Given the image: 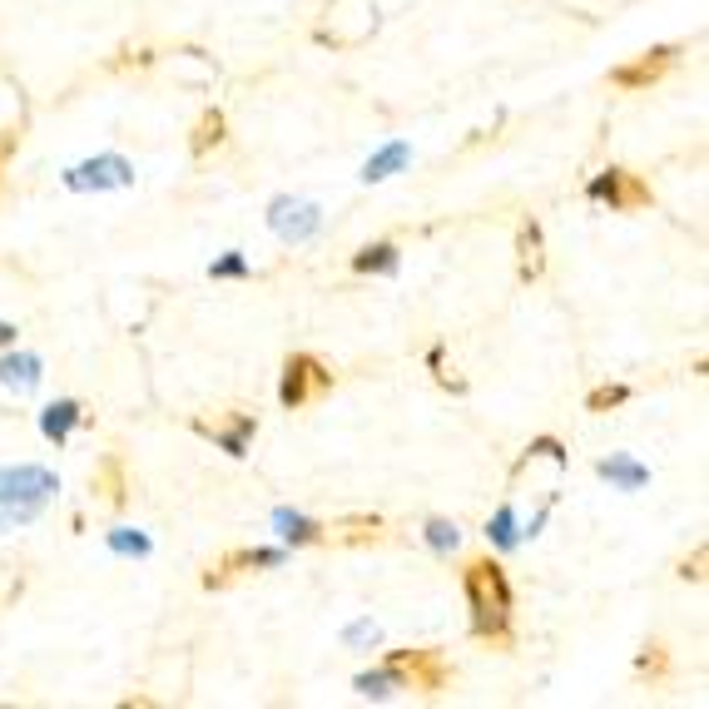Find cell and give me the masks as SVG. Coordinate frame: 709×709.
<instances>
[{
    "mask_svg": "<svg viewBox=\"0 0 709 709\" xmlns=\"http://www.w3.org/2000/svg\"><path fill=\"white\" fill-rule=\"evenodd\" d=\"M462 596H467L472 610V640L492 645V650H512L516 630V596H512V580H506V566L492 556H476L462 566Z\"/></svg>",
    "mask_w": 709,
    "mask_h": 709,
    "instance_id": "cell-1",
    "label": "cell"
},
{
    "mask_svg": "<svg viewBox=\"0 0 709 709\" xmlns=\"http://www.w3.org/2000/svg\"><path fill=\"white\" fill-rule=\"evenodd\" d=\"M60 492V476L50 467H0V536L16 531V526H30Z\"/></svg>",
    "mask_w": 709,
    "mask_h": 709,
    "instance_id": "cell-2",
    "label": "cell"
},
{
    "mask_svg": "<svg viewBox=\"0 0 709 709\" xmlns=\"http://www.w3.org/2000/svg\"><path fill=\"white\" fill-rule=\"evenodd\" d=\"M383 665L402 680V690L442 695L452 685V660L437 650V645H422V650H393Z\"/></svg>",
    "mask_w": 709,
    "mask_h": 709,
    "instance_id": "cell-3",
    "label": "cell"
},
{
    "mask_svg": "<svg viewBox=\"0 0 709 709\" xmlns=\"http://www.w3.org/2000/svg\"><path fill=\"white\" fill-rule=\"evenodd\" d=\"M337 383V373L327 363H317L313 353H288L283 357V383H278V402L288 412L308 407V402H317L327 393V387Z\"/></svg>",
    "mask_w": 709,
    "mask_h": 709,
    "instance_id": "cell-4",
    "label": "cell"
},
{
    "mask_svg": "<svg viewBox=\"0 0 709 709\" xmlns=\"http://www.w3.org/2000/svg\"><path fill=\"white\" fill-rule=\"evenodd\" d=\"M586 199L610 204L616 214H640V209L655 204V189L645 184L640 174H630V169H606V174H596L586 184Z\"/></svg>",
    "mask_w": 709,
    "mask_h": 709,
    "instance_id": "cell-5",
    "label": "cell"
},
{
    "mask_svg": "<svg viewBox=\"0 0 709 709\" xmlns=\"http://www.w3.org/2000/svg\"><path fill=\"white\" fill-rule=\"evenodd\" d=\"M278 560H283V551H269V546H234V551H224L219 560H209L199 580H204V590H229L234 580L278 566Z\"/></svg>",
    "mask_w": 709,
    "mask_h": 709,
    "instance_id": "cell-6",
    "label": "cell"
},
{
    "mask_svg": "<svg viewBox=\"0 0 709 709\" xmlns=\"http://www.w3.org/2000/svg\"><path fill=\"white\" fill-rule=\"evenodd\" d=\"M675 60H680V45H655V50H645V55H635V60H626V65L610 70V84L626 90V94H640V90H650V84H660L665 75H670Z\"/></svg>",
    "mask_w": 709,
    "mask_h": 709,
    "instance_id": "cell-7",
    "label": "cell"
},
{
    "mask_svg": "<svg viewBox=\"0 0 709 709\" xmlns=\"http://www.w3.org/2000/svg\"><path fill=\"white\" fill-rule=\"evenodd\" d=\"M194 432L209 442H219V447L229 452V457H249V442L253 432H259V417L253 412H229V417H194Z\"/></svg>",
    "mask_w": 709,
    "mask_h": 709,
    "instance_id": "cell-8",
    "label": "cell"
},
{
    "mask_svg": "<svg viewBox=\"0 0 709 709\" xmlns=\"http://www.w3.org/2000/svg\"><path fill=\"white\" fill-rule=\"evenodd\" d=\"M65 184L70 189H130L134 184V164L124 154H100V159H90V164H75V169H65Z\"/></svg>",
    "mask_w": 709,
    "mask_h": 709,
    "instance_id": "cell-9",
    "label": "cell"
},
{
    "mask_svg": "<svg viewBox=\"0 0 709 709\" xmlns=\"http://www.w3.org/2000/svg\"><path fill=\"white\" fill-rule=\"evenodd\" d=\"M269 224H273V234H278L283 243H303V239L317 234L323 214H317V204H308V199H273Z\"/></svg>",
    "mask_w": 709,
    "mask_h": 709,
    "instance_id": "cell-10",
    "label": "cell"
},
{
    "mask_svg": "<svg viewBox=\"0 0 709 709\" xmlns=\"http://www.w3.org/2000/svg\"><path fill=\"white\" fill-rule=\"evenodd\" d=\"M90 492H94V502H100V506H110V512H124V502H130V467H124L120 452H110V457L94 462Z\"/></svg>",
    "mask_w": 709,
    "mask_h": 709,
    "instance_id": "cell-11",
    "label": "cell"
},
{
    "mask_svg": "<svg viewBox=\"0 0 709 709\" xmlns=\"http://www.w3.org/2000/svg\"><path fill=\"white\" fill-rule=\"evenodd\" d=\"M387 541V521L383 516H343V521H323L317 546H377Z\"/></svg>",
    "mask_w": 709,
    "mask_h": 709,
    "instance_id": "cell-12",
    "label": "cell"
},
{
    "mask_svg": "<svg viewBox=\"0 0 709 709\" xmlns=\"http://www.w3.org/2000/svg\"><path fill=\"white\" fill-rule=\"evenodd\" d=\"M541 273H546V234L536 219H521V229H516V278L536 283Z\"/></svg>",
    "mask_w": 709,
    "mask_h": 709,
    "instance_id": "cell-13",
    "label": "cell"
},
{
    "mask_svg": "<svg viewBox=\"0 0 709 709\" xmlns=\"http://www.w3.org/2000/svg\"><path fill=\"white\" fill-rule=\"evenodd\" d=\"M75 427H84V407L75 397H60V402H50V407L40 412V432H45L55 447H60V442H70V432H75Z\"/></svg>",
    "mask_w": 709,
    "mask_h": 709,
    "instance_id": "cell-14",
    "label": "cell"
},
{
    "mask_svg": "<svg viewBox=\"0 0 709 709\" xmlns=\"http://www.w3.org/2000/svg\"><path fill=\"white\" fill-rule=\"evenodd\" d=\"M224 140H229L224 110H204V114L194 120V134H189V154H194V159H209L214 150H224Z\"/></svg>",
    "mask_w": 709,
    "mask_h": 709,
    "instance_id": "cell-15",
    "label": "cell"
},
{
    "mask_svg": "<svg viewBox=\"0 0 709 709\" xmlns=\"http://www.w3.org/2000/svg\"><path fill=\"white\" fill-rule=\"evenodd\" d=\"M0 383L16 387V393H30L40 383V357L36 353H6L0 357Z\"/></svg>",
    "mask_w": 709,
    "mask_h": 709,
    "instance_id": "cell-16",
    "label": "cell"
},
{
    "mask_svg": "<svg viewBox=\"0 0 709 709\" xmlns=\"http://www.w3.org/2000/svg\"><path fill=\"white\" fill-rule=\"evenodd\" d=\"M402 253L393 243H367V249L353 253V273H397Z\"/></svg>",
    "mask_w": 709,
    "mask_h": 709,
    "instance_id": "cell-17",
    "label": "cell"
},
{
    "mask_svg": "<svg viewBox=\"0 0 709 709\" xmlns=\"http://www.w3.org/2000/svg\"><path fill=\"white\" fill-rule=\"evenodd\" d=\"M635 675L640 680H650V685H660L665 675H670V645L665 640H650L640 655H635Z\"/></svg>",
    "mask_w": 709,
    "mask_h": 709,
    "instance_id": "cell-18",
    "label": "cell"
},
{
    "mask_svg": "<svg viewBox=\"0 0 709 709\" xmlns=\"http://www.w3.org/2000/svg\"><path fill=\"white\" fill-rule=\"evenodd\" d=\"M596 472L606 476V482H616L620 492H640V486H645V476H650V472L640 467V462H630V457H610V462H600Z\"/></svg>",
    "mask_w": 709,
    "mask_h": 709,
    "instance_id": "cell-19",
    "label": "cell"
},
{
    "mask_svg": "<svg viewBox=\"0 0 709 709\" xmlns=\"http://www.w3.org/2000/svg\"><path fill=\"white\" fill-rule=\"evenodd\" d=\"M407 144H387V150L383 154H377V159H367V164H363V184H383V179H393V169H402V164H407Z\"/></svg>",
    "mask_w": 709,
    "mask_h": 709,
    "instance_id": "cell-20",
    "label": "cell"
},
{
    "mask_svg": "<svg viewBox=\"0 0 709 709\" xmlns=\"http://www.w3.org/2000/svg\"><path fill=\"white\" fill-rule=\"evenodd\" d=\"M278 536H283L288 546H317V536H323V521H308V516L278 512Z\"/></svg>",
    "mask_w": 709,
    "mask_h": 709,
    "instance_id": "cell-21",
    "label": "cell"
},
{
    "mask_svg": "<svg viewBox=\"0 0 709 709\" xmlns=\"http://www.w3.org/2000/svg\"><path fill=\"white\" fill-rule=\"evenodd\" d=\"M353 690H357V695H367V700H383V695L402 690V680H397V675L383 665V670H363V675H357Z\"/></svg>",
    "mask_w": 709,
    "mask_h": 709,
    "instance_id": "cell-22",
    "label": "cell"
},
{
    "mask_svg": "<svg viewBox=\"0 0 709 709\" xmlns=\"http://www.w3.org/2000/svg\"><path fill=\"white\" fill-rule=\"evenodd\" d=\"M486 536H492V541L502 546V551H512V546L521 541V531H516V512H512V506H502V512H496L492 521H486Z\"/></svg>",
    "mask_w": 709,
    "mask_h": 709,
    "instance_id": "cell-23",
    "label": "cell"
},
{
    "mask_svg": "<svg viewBox=\"0 0 709 709\" xmlns=\"http://www.w3.org/2000/svg\"><path fill=\"white\" fill-rule=\"evenodd\" d=\"M626 402H630L626 383H606V387H596V393L586 397V412H610V407H626Z\"/></svg>",
    "mask_w": 709,
    "mask_h": 709,
    "instance_id": "cell-24",
    "label": "cell"
},
{
    "mask_svg": "<svg viewBox=\"0 0 709 709\" xmlns=\"http://www.w3.org/2000/svg\"><path fill=\"white\" fill-rule=\"evenodd\" d=\"M427 546H432L437 556H452V551L462 546V531H457L452 521H427Z\"/></svg>",
    "mask_w": 709,
    "mask_h": 709,
    "instance_id": "cell-25",
    "label": "cell"
},
{
    "mask_svg": "<svg viewBox=\"0 0 709 709\" xmlns=\"http://www.w3.org/2000/svg\"><path fill=\"white\" fill-rule=\"evenodd\" d=\"M20 140H26V120H16V124H6V130H0V189H6V164L16 159Z\"/></svg>",
    "mask_w": 709,
    "mask_h": 709,
    "instance_id": "cell-26",
    "label": "cell"
},
{
    "mask_svg": "<svg viewBox=\"0 0 709 709\" xmlns=\"http://www.w3.org/2000/svg\"><path fill=\"white\" fill-rule=\"evenodd\" d=\"M110 551H120V556H150V536H140V531H110Z\"/></svg>",
    "mask_w": 709,
    "mask_h": 709,
    "instance_id": "cell-27",
    "label": "cell"
},
{
    "mask_svg": "<svg viewBox=\"0 0 709 709\" xmlns=\"http://www.w3.org/2000/svg\"><path fill=\"white\" fill-rule=\"evenodd\" d=\"M209 278L224 283V278H249V259L243 253H224L219 263H209Z\"/></svg>",
    "mask_w": 709,
    "mask_h": 709,
    "instance_id": "cell-28",
    "label": "cell"
},
{
    "mask_svg": "<svg viewBox=\"0 0 709 709\" xmlns=\"http://www.w3.org/2000/svg\"><path fill=\"white\" fill-rule=\"evenodd\" d=\"M20 596H26V576H20L16 566H0V610L16 606Z\"/></svg>",
    "mask_w": 709,
    "mask_h": 709,
    "instance_id": "cell-29",
    "label": "cell"
},
{
    "mask_svg": "<svg viewBox=\"0 0 709 709\" xmlns=\"http://www.w3.org/2000/svg\"><path fill=\"white\" fill-rule=\"evenodd\" d=\"M154 65V50H120V55H114L110 60V70H114V75H124V70H150Z\"/></svg>",
    "mask_w": 709,
    "mask_h": 709,
    "instance_id": "cell-30",
    "label": "cell"
},
{
    "mask_svg": "<svg viewBox=\"0 0 709 709\" xmlns=\"http://www.w3.org/2000/svg\"><path fill=\"white\" fill-rule=\"evenodd\" d=\"M427 367L437 373V383H442V387H452V393H467V383L447 373V347H432V353H427Z\"/></svg>",
    "mask_w": 709,
    "mask_h": 709,
    "instance_id": "cell-31",
    "label": "cell"
},
{
    "mask_svg": "<svg viewBox=\"0 0 709 709\" xmlns=\"http://www.w3.org/2000/svg\"><path fill=\"white\" fill-rule=\"evenodd\" d=\"M705 560H709V551H705V546H695V556L680 560V580H695V586H700V580H705Z\"/></svg>",
    "mask_w": 709,
    "mask_h": 709,
    "instance_id": "cell-32",
    "label": "cell"
},
{
    "mask_svg": "<svg viewBox=\"0 0 709 709\" xmlns=\"http://www.w3.org/2000/svg\"><path fill=\"white\" fill-rule=\"evenodd\" d=\"M347 640H377V626L373 620H357V626L347 630Z\"/></svg>",
    "mask_w": 709,
    "mask_h": 709,
    "instance_id": "cell-33",
    "label": "cell"
},
{
    "mask_svg": "<svg viewBox=\"0 0 709 709\" xmlns=\"http://www.w3.org/2000/svg\"><path fill=\"white\" fill-rule=\"evenodd\" d=\"M16 343V323H0V347Z\"/></svg>",
    "mask_w": 709,
    "mask_h": 709,
    "instance_id": "cell-34",
    "label": "cell"
}]
</instances>
